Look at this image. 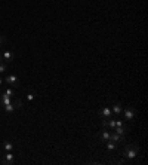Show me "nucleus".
<instances>
[{
  "label": "nucleus",
  "instance_id": "nucleus-1",
  "mask_svg": "<svg viewBox=\"0 0 148 165\" xmlns=\"http://www.w3.org/2000/svg\"><path fill=\"white\" fill-rule=\"evenodd\" d=\"M138 153H139L138 144H127L125 147V158H127V159H133Z\"/></svg>",
  "mask_w": 148,
  "mask_h": 165
},
{
  "label": "nucleus",
  "instance_id": "nucleus-2",
  "mask_svg": "<svg viewBox=\"0 0 148 165\" xmlns=\"http://www.w3.org/2000/svg\"><path fill=\"white\" fill-rule=\"evenodd\" d=\"M0 164H3V165H12V164H15V156L11 152H6V155L0 159Z\"/></svg>",
  "mask_w": 148,
  "mask_h": 165
},
{
  "label": "nucleus",
  "instance_id": "nucleus-3",
  "mask_svg": "<svg viewBox=\"0 0 148 165\" xmlns=\"http://www.w3.org/2000/svg\"><path fill=\"white\" fill-rule=\"evenodd\" d=\"M5 80H6V83H9L11 86H13V88H18V86H19V80H18V77L13 76V74H7V76L5 77Z\"/></svg>",
  "mask_w": 148,
  "mask_h": 165
},
{
  "label": "nucleus",
  "instance_id": "nucleus-4",
  "mask_svg": "<svg viewBox=\"0 0 148 165\" xmlns=\"http://www.w3.org/2000/svg\"><path fill=\"white\" fill-rule=\"evenodd\" d=\"M98 115L104 119H110V118H113V112H111L110 107H102V109H99Z\"/></svg>",
  "mask_w": 148,
  "mask_h": 165
},
{
  "label": "nucleus",
  "instance_id": "nucleus-5",
  "mask_svg": "<svg viewBox=\"0 0 148 165\" xmlns=\"http://www.w3.org/2000/svg\"><path fill=\"white\" fill-rule=\"evenodd\" d=\"M110 135H111V133L108 131L107 128H104L102 131L98 134V138H99V141H102V143H105V141H108L110 140Z\"/></svg>",
  "mask_w": 148,
  "mask_h": 165
},
{
  "label": "nucleus",
  "instance_id": "nucleus-6",
  "mask_svg": "<svg viewBox=\"0 0 148 165\" xmlns=\"http://www.w3.org/2000/svg\"><path fill=\"white\" fill-rule=\"evenodd\" d=\"M135 115H136V112H135L133 107H126V109H125V119H127V120H133Z\"/></svg>",
  "mask_w": 148,
  "mask_h": 165
},
{
  "label": "nucleus",
  "instance_id": "nucleus-7",
  "mask_svg": "<svg viewBox=\"0 0 148 165\" xmlns=\"http://www.w3.org/2000/svg\"><path fill=\"white\" fill-rule=\"evenodd\" d=\"M2 58H3V61L11 63V61H13L15 55H13V52H12V51H5L3 54H2Z\"/></svg>",
  "mask_w": 148,
  "mask_h": 165
},
{
  "label": "nucleus",
  "instance_id": "nucleus-8",
  "mask_svg": "<svg viewBox=\"0 0 148 165\" xmlns=\"http://www.w3.org/2000/svg\"><path fill=\"white\" fill-rule=\"evenodd\" d=\"M110 140H111V141H114V143H123V141H125V135L114 133V134H111V135H110Z\"/></svg>",
  "mask_w": 148,
  "mask_h": 165
},
{
  "label": "nucleus",
  "instance_id": "nucleus-9",
  "mask_svg": "<svg viewBox=\"0 0 148 165\" xmlns=\"http://www.w3.org/2000/svg\"><path fill=\"white\" fill-rule=\"evenodd\" d=\"M11 103V97H9V95H6L5 92L2 94V95H0V106H6V104H9Z\"/></svg>",
  "mask_w": 148,
  "mask_h": 165
},
{
  "label": "nucleus",
  "instance_id": "nucleus-10",
  "mask_svg": "<svg viewBox=\"0 0 148 165\" xmlns=\"http://www.w3.org/2000/svg\"><path fill=\"white\" fill-rule=\"evenodd\" d=\"M111 112H113V113H116V115H120L121 112H123V107H121V104H120V103H116L114 106H113Z\"/></svg>",
  "mask_w": 148,
  "mask_h": 165
},
{
  "label": "nucleus",
  "instance_id": "nucleus-11",
  "mask_svg": "<svg viewBox=\"0 0 148 165\" xmlns=\"http://www.w3.org/2000/svg\"><path fill=\"white\" fill-rule=\"evenodd\" d=\"M3 149H5L6 152H12V150H13V144H12L11 141H3Z\"/></svg>",
  "mask_w": 148,
  "mask_h": 165
},
{
  "label": "nucleus",
  "instance_id": "nucleus-12",
  "mask_svg": "<svg viewBox=\"0 0 148 165\" xmlns=\"http://www.w3.org/2000/svg\"><path fill=\"white\" fill-rule=\"evenodd\" d=\"M15 110H16V109L13 107L12 103H9V104H6V106H5V112H6V113H13Z\"/></svg>",
  "mask_w": 148,
  "mask_h": 165
},
{
  "label": "nucleus",
  "instance_id": "nucleus-13",
  "mask_svg": "<svg viewBox=\"0 0 148 165\" xmlns=\"http://www.w3.org/2000/svg\"><path fill=\"white\" fill-rule=\"evenodd\" d=\"M114 131H116L117 134H121V135H125L127 129H126V128H125V125H123V126H116V128H114Z\"/></svg>",
  "mask_w": 148,
  "mask_h": 165
},
{
  "label": "nucleus",
  "instance_id": "nucleus-14",
  "mask_svg": "<svg viewBox=\"0 0 148 165\" xmlns=\"http://www.w3.org/2000/svg\"><path fill=\"white\" fill-rule=\"evenodd\" d=\"M107 143V149H108V152H113L116 149V143L114 141H111V140H108V141H105Z\"/></svg>",
  "mask_w": 148,
  "mask_h": 165
},
{
  "label": "nucleus",
  "instance_id": "nucleus-15",
  "mask_svg": "<svg viewBox=\"0 0 148 165\" xmlns=\"http://www.w3.org/2000/svg\"><path fill=\"white\" fill-rule=\"evenodd\" d=\"M12 104H13V107H15V109H22V101L18 100V98H15V100L12 101Z\"/></svg>",
  "mask_w": 148,
  "mask_h": 165
},
{
  "label": "nucleus",
  "instance_id": "nucleus-16",
  "mask_svg": "<svg viewBox=\"0 0 148 165\" xmlns=\"http://www.w3.org/2000/svg\"><path fill=\"white\" fill-rule=\"evenodd\" d=\"M108 128L110 129H114L116 128V119H113V118L108 119Z\"/></svg>",
  "mask_w": 148,
  "mask_h": 165
},
{
  "label": "nucleus",
  "instance_id": "nucleus-17",
  "mask_svg": "<svg viewBox=\"0 0 148 165\" xmlns=\"http://www.w3.org/2000/svg\"><path fill=\"white\" fill-rule=\"evenodd\" d=\"M34 98H36V92H34V91L27 92V100H28V101H31V100H34Z\"/></svg>",
  "mask_w": 148,
  "mask_h": 165
},
{
  "label": "nucleus",
  "instance_id": "nucleus-18",
  "mask_svg": "<svg viewBox=\"0 0 148 165\" xmlns=\"http://www.w3.org/2000/svg\"><path fill=\"white\" fill-rule=\"evenodd\" d=\"M5 94H6V95H9V97L12 98V97H13V95H15V91H13L12 88H7V89L5 91Z\"/></svg>",
  "mask_w": 148,
  "mask_h": 165
},
{
  "label": "nucleus",
  "instance_id": "nucleus-19",
  "mask_svg": "<svg viewBox=\"0 0 148 165\" xmlns=\"http://www.w3.org/2000/svg\"><path fill=\"white\" fill-rule=\"evenodd\" d=\"M101 125H102V128H107L108 129V119H102Z\"/></svg>",
  "mask_w": 148,
  "mask_h": 165
},
{
  "label": "nucleus",
  "instance_id": "nucleus-20",
  "mask_svg": "<svg viewBox=\"0 0 148 165\" xmlns=\"http://www.w3.org/2000/svg\"><path fill=\"white\" fill-rule=\"evenodd\" d=\"M0 73H6V64L0 63Z\"/></svg>",
  "mask_w": 148,
  "mask_h": 165
},
{
  "label": "nucleus",
  "instance_id": "nucleus-21",
  "mask_svg": "<svg viewBox=\"0 0 148 165\" xmlns=\"http://www.w3.org/2000/svg\"><path fill=\"white\" fill-rule=\"evenodd\" d=\"M123 125H125L123 120H117V119H116V126H123Z\"/></svg>",
  "mask_w": 148,
  "mask_h": 165
},
{
  "label": "nucleus",
  "instance_id": "nucleus-22",
  "mask_svg": "<svg viewBox=\"0 0 148 165\" xmlns=\"http://www.w3.org/2000/svg\"><path fill=\"white\" fill-rule=\"evenodd\" d=\"M3 43H5V37H3V36H0V46H2Z\"/></svg>",
  "mask_w": 148,
  "mask_h": 165
},
{
  "label": "nucleus",
  "instance_id": "nucleus-23",
  "mask_svg": "<svg viewBox=\"0 0 148 165\" xmlns=\"http://www.w3.org/2000/svg\"><path fill=\"white\" fill-rule=\"evenodd\" d=\"M3 61V58H2V55H0V63H2Z\"/></svg>",
  "mask_w": 148,
  "mask_h": 165
},
{
  "label": "nucleus",
  "instance_id": "nucleus-24",
  "mask_svg": "<svg viewBox=\"0 0 148 165\" xmlns=\"http://www.w3.org/2000/svg\"><path fill=\"white\" fill-rule=\"evenodd\" d=\"M0 85H2V79H0Z\"/></svg>",
  "mask_w": 148,
  "mask_h": 165
}]
</instances>
